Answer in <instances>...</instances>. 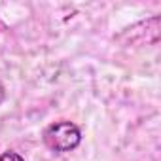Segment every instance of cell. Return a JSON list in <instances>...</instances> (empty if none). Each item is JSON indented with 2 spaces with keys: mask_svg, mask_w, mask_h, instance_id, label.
Listing matches in <instances>:
<instances>
[{
  "mask_svg": "<svg viewBox=\"0 0 161 161\" xmlns=\"http://www.w3.org/2000/svg\"><path fill=\"white\" fill-rule=\"evenodd\" d=\"M4 99H6V89H4V86H2V82H0V104L4 103Z\"/></svg>",
  "mask_w": 161,
  "mask_h": 161,
  "instance_id": "3957f363",
  "label": "cell"
},
{
  "mask_svg": "<svg viewBox=\"0 0 161 161\" xmlns=\"http://www.w3.org/2000/svg\"><path fill=\"white\" fill-rule=\"evenodd\" d=\"M44 144L53 152H70L82 142V131L72 121L61 119L49 123L42 133Z\"/></svg>",
  "mask_w": 161,
  "mask_h": 161,
  "instance_id": "6da1fadb",
  "label": "cell"
},
{
  "mask_svg": "<svg viewBox=\"0 0 161 161\" xmlns=\"http://www.w3.org/2000/svg\"><path fill=\"white\" fill-rule=\"evenodd\" d=\"M0 161H25L17 152H4L0 153Z\"/></svg>",
  "mask_w": 161,
  "mask_h": 161,
  "instance_id": "7a4b0ae2",
  "label": "cell"
}]
</instances>
